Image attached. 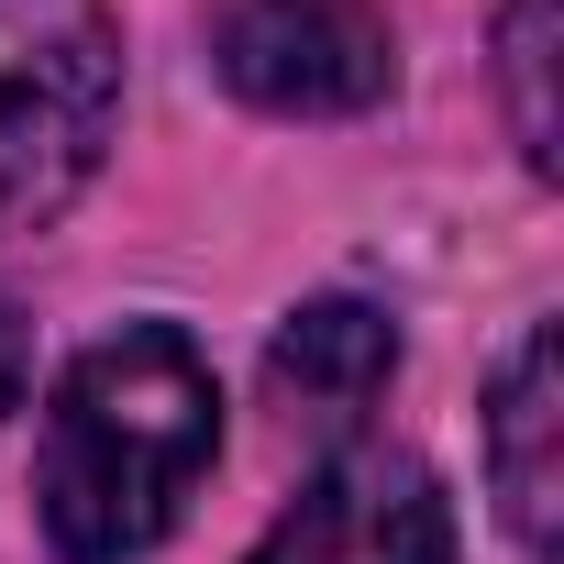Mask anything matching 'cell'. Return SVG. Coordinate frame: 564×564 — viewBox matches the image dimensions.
<instances>
[{
    "instance_id": "obj_1",
    "label": "cell",
    "mask_w": 564,
    "mask_h": 564,
    "mask_svg": "<svg viewBox=\"0 0 564 564\" xmlns=\"http://www.w3.org/2000/svg\"><path fill=\"white\" fill-rule=\"evenodd\" d=\"M221 454V388L210 355L177 322H122L111 344H89L45 410V454H34V509L45 542L67 564H133L177 531L188 487Z\"/></svg>"
},
{
    "instance_id": "obj_2",
    "label": "cell",
    "mask_w": 564,
    "mask_h": 564,
    "mask_svg": "<svg viewBox=\"0 0 564 564\" xmlns=\"http://www.w3.org/2000/svg\"><path fill=\"white\" fill-rule=\"evenodd\" d=\"M122 23L100 0H0V243L56 221L111 144Z\"/></svg>"
},
{
    "instance_id": "obj_3",
    "label": "cell",
    "mask_w": 564,
    "mask_h": 564,
    "mask_svg": "<svg viewBox=\"0 0 564 564\" xmlns=\"http://www.w3.org/2000/svg\"><path fill=\"white\" fill-rule=\"evenodd\" d=\"M210 67L276 122H344V111L388 100L399 34H388L377 0H221Z\"/></svg>"
},
{
    "instance_id": "obj_4",
    "label": "cell",
    "mask_w": 564,
    "mask_h": 564,
    "mask_svg": "<svg viewBox=\"0 0 564 564\" xmlns=\"http://www.w3.org/2000/svg\"><path fill=\"white\" fill-rule=\"evenodd\" d=\"M243 564H454V498L421 454H333Z\"/></svg>"
},
{
    "instance_id": "obj_5",
    "label": "cell",
    "mask_w": 564,
    "mask_h": 564,
    "mask_svg": "<svg viewBox=\"0 0 564 564\" xmlns=\"http://www.w3.org/2000/svg\"><path fill=\"white\" fill-rule=\"evenodd\" d=\"M399 377V322L377 300H311L265 344V399L289 432H355Z\"/></svg>"
},
{
    "instance_id": "obj_6",
    "label": "cell",
    "mask_w": 564,
    "mask_h": 564,
    "mask_svg": "<svg viewBox=\"0 0 564 564\" xmlns=\"http://www.w3.org/2000/svg\"><path fill=\"white\" fill-rule=\"evenodd\" d=\"M487 487H498V520L520 531V553H553V531H564V344H553V322L520 333V355L487 399Z\"/></svg>"
},
{
    "instance_id": "obj_7",
    "label": "cell",
    "mask_w": 564,
    "mask_h": 564,
    "mask_svg": "<svg viewBox=\"0 0 564 564\" xmlns=\"http://www.w3.org/2000/svg\"><path fill=\"white\" fill-rule=\"evenodd\" d=\"M553 12H564V0H509V12H498V89H509V133H520V166H531V177L564 166V122H553Z\"/></svg>"
},
{
    "instance_id": "obj_8",
    "label": "cell",
    "mask_w": 564,
    "mask_h": 564,
    "mask_svg": "<svg viewBox=\"0 0 564 564\" xmlns=\"http://www.w3.org/2000/svg\"><path fill=\"white\" fill-rule=\"evenodd\" d=\"M23 388H34V322H23L12 300H0V421L23 410Z\"/></svg>"
}]
</instances>
